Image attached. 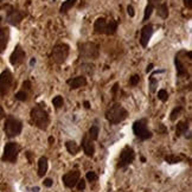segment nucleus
I'll list each match as a JSON object with an SVG mask.
<instances>
[{
    "label": "nucleus",
    "instance_id": "f257e3e1",
    "mask_svg": "<svg viewBox=\"0 0 192 192\" xmlns=\"http://www.w3.org/2000/svg\"><path fill=\"white\" fill-rule=\"evenodd\" d=\"M31 121L36 127H38L42 131H46L48 127L50 125V116L48 114V112L43 108L42 106H36L31 110Z\"/></svg>",
    "mask_w": 192,
    "mask_h": 192
},
{
    "label": "nucleus",
    "instance_id": "f03ea898",
    "mask_svg": "<svg viewBox=\"0 0 192 192\" xmlns=\"http://www.w3.org/2000/svg\"><path fill=\"white\" fill-rule=\"evenodd\" d=\"M128 116V112L121 104H114L106 112V119L110 125H119L120 122L125 121Z\"/></svg>",
    "mask_w": 192,
    "mask_h": 192
},
{
    "label": "nucleus",
    "instance_id": "7ed1b4c3",
    "mask_svg": "<svg viewBox=\"0 0 192 192\" xmlns=\"http://www.w3.org/2000/svg\"><path fill=\"white\" fill-rule=\"evenodd\" d=\"M133 133L136 138H139L140 140L145 141L152 138V132L147 127V120L146 119H140L136 120L133 123Z\"/></svg>",
    "mask_w": 192,
    "mask_h": 192
},
{
    "label": "nucleus",
    "instance_id": "20e7f679",
    "mask_svg": "<svg viewBox=\"0 0 192 192\" xmlns=\"http://www.w3.org/2000/svg\"><path fill=\"white\" fill-rule=\"evenodd\" d=\"M78 52H80V56L82 58L85 59H96L99 57V46L94 43H82L78 45Z\"/></svg>",
    "mask_w": 192,
    "mask_h": 192
},
{
    "label": "nucleus",
    "instance_id": "39448f33",
    "mask_svg": "<svg viewBox=\"0 0 192 192\" xmlns=\"http://www.w3.org/2000/svg\"><path fill=\"white\" fill-rule=\"evenodd\" d=\"M69 56V45L61 43L57 44L56 46H53L52 52H51V59L56 63V64H62L67 61Z\"/></svg>",
    "mask_w": 192,
    "mask_h": 192
},
{
    "label": "nucleus",
    "instance_id": "423d86ee",
    "mask_svg": "<svg viewBox=\"0 0 192 192\" xmlns=\"http://www.w3.org/2000/svg\"><path fill=\"white\" fill-rule=\"evenodd\" d=\"M5 133L9 138H14L22 133L23 131V123L22 121H19L18 119L13 116L7 117L6 122H5Z\"/></svg>",
    "mask_w": 192,
    "mask_h": 192
},
{
    "label": "nucleus",
    "instance_id": "0eeeda50",
    "mask_svg": "<svg viewBox=\"0 0 192 192\" xmlns=\"http://www.w3.org/2000/svg\"><path fill=\"white\" fill-rule=\"evenodd\" d=\"M18 153H19V145L17 142H7L4 148V154L1 157V160L14 164L17 161Z\"/></svg>",
    "mask_w": 192,
    "mask_h": 192
},
{
    "label": "nucleus",
    "instance_id": "6e6552de",
    "mask_svg": "<svg viewBox=\"0 0 192 192\" xmlns=\"http://www.w3.org/2000/svg\"><path fill=\"white\" fill-rule=\"evenodd\" d=\"M135 159V152L132 147L126 146L123 150L121 151L120 157H119V163H117V168H125L129 166Z\"/></svg>",
    "mask_w": 192,
    "mask_h": 192
},
{
    "label": "nucleus",
    "instance_id": "1a4fd4ad",
    "mask_svg": "<svg viewBox=\"0 0 192 192\" xmlns=\"http://www.w3.org/2000/svg\"><path fill=\"white\" fill-rule=\"evenodd\" d=\"M13 76L10 70H4L0 75V95H6L12 87Z\"/></svg>",
    "mask_w": 192,
    "mask_h": 192
},
{
    "label": "nucleus",
    "instance_id": "9d476101",
    "mask_svg": "<svg viewBox=\"0 0 192 192\" xmlns=\"http://www.w3.org/2000/svg\"><path fill=\"white\" fill-rule=\"evenodd\" d=\"M80 178H81L80 171H70V172H68V173H65V174L63 175L62 180H63V184H64L67 187L72 189V187L76 186V184L78 183Z\"/></svg>",
    "mask_w": 192,
    "mask_h": 192
},
{
    "label": "nucleus",
    "instance_id": "9b49d317",
    "mask_svg": "<svg viewBox=\"0 0 192 192\" xmlns=\"http://www.w3.org/2000/svg\"><path fill=\"white\" fill-rule=\"evenodd\" d=\"M25 59V51L22 49L20 45H17L16 49L10 56V63L12 65H20Z\"/></svg>",
    "mask_w": 192,
    "mask_h": 192
},
{
    "label": "nucleus",
    "instance_id": "f8f14e48",
    "mask_svg": "<svg viewBox=\"0 0 192 192\" xmlns=\"http://www.w3.org/2000/svg\"><path fill=\"white\" fill-rule=\"evenodd\" d=\"M153 32H154V30H153V26L151 25V24H148V25H145L141 29V34H140V44H141L142 48H146V46L148 45L151 38H152V36H153Z\"/></svg>",
    "mask_w": 192,
    "mask_h": 192
},
{
    "label": "nucleus",
    "instance_id": "ddd939ff",
    "mask_svg": "<svg viewBox=\"0 0 192 192\" xmlns=\"http://www.w3.org/2000/svg\"><path fill=\"white\" fill-rule=\"evenodd\" d=\"M82 148H83V152L88 155V157H94L95 154V146H94V142L92 140L89 139L88 134H84L83 138H82Z\"/></svg>",
    "mask_w": 192,
    "mask_h": 192
},
{
    "label": "nucleus",
    "instance_id": "4468645a",
    "mask_svg": "<svg viewBox=\"0 0 192 192\" xmlns=\"http://www.w3.org/2000/svg\"><path fill=\"white\" fill-rule=\"evenodd\" d=\"M23 18H24V14H23L20 11L13 10V11H11L9 14H7L6 20H7V23H9L10 25L17 26L20 24V22L23 20Z\"/></svg>",
    "mask_w": 192,
    "mask_h": 192
},
{
    "label": "nucleus",
    "instance_id": "2eb2a0df",
    "mask_svg": "<svg viewBox=\"0 0 192 192\" xmlns=\"http://www.w3.org/2000/svg\"><path fill=\"white\" fill-rule=\"evenodd\" d=\"M68 83L70 85V89H77V88L84 87L87 84V80H85L84 76H77V77H74V78L69 80Z\"/></svg>",
    "mask_w": 192,
    "mask_h": 192
},
{
    "label": "nucleus",
    "instance_id": "dca6fc26",
    "mask_svg": "<svg viewBox=\"0 0 192 192\" xmlns=\"http://www.w3.org/2000/svg\"><path fill=\"white\" fill-rule=\"evenodd\" d=\"M48 168H49V161L46 157H41L38 160V175L43 178L44 175L46 174L48 172Z\"/></svg>",
    "mask_w": 192,
    "mask_h": 192
},
{
    "label": "nucleus",
    "instance_id": "f3484780",
    "mask_svg": "<svg viewBox=\"0 0 192 192\" xmlns=\"http://www.w3.org/2000/svg\"><path fill=\"white\" fill-rule=\"evenodd\" d=\"M107 27V20L104 18H97L94 23V31L96 33H104Z\"/></svg>",
    "mask_w": 192,
    "mask_h": 192
},
{
    "label": "nucleus",
    "instance_id": "a211bd4d",
    "mask_svg": "<svg viewBox=\"0 0 192 192\" xmlns=\"http://www.w3.org/2000/svg\"><path fill=\"white\" fill-rule=\"evenodd\" d=\"M9 29H6V27L0 29V52L5 50L7 42H9Z\"/></svg>",
    "mask_w": 192,
    "mask_h": 192
},
{
    "label": "nucleus",
    "instance_id": "6ab92c4d",
    "mask_svg": "<svg viewBox=\"0 0 192 192\" xmlns=\"http://www.w3.org/2000/svg\"><path fill=\"white\" fill-rule=\"evenodd\" d=\"M174 63H175V69H177V74H178L179 77H184V76L187 75L186 68H185V65H184V63L182 62V59H180L179 56H175Z\"/></svg>",
    "mask_w": 192,
    "mask_h": 192
},
{
    "label": "nucleus",
    "instance_id": "aec40b11",
    "mask_svg": "<svg viewBox=\"0 0 192 192\" xmlns=\"http://www.w3.org/2000/svg\"><path fill=\"white\" fill-rule=\"evenodd\" d=\"M187 131H189V122L187 121H180L177 123V127H175V135L177 136H182L183 134H186Z\"/></svg>",
    "mask_w": 192,
    "mask_h": 192
},
{
    "label": "nucleus",
    "instance_id": "412c9836",
    "mask_svg": "<svg viewBox=\"0 0 192 192\" xmlns=\"http://www.w3.org/2000/svg\"><path fill=\"white\" fill-rule=\"evenodd\" d=\"M117 30V23L114 20V19H110L109 22H107V27H106V32L104 33L108 34V36H112L116 32Z\"/></svg>",
    "mask_w": 192,
    "mask_h": 192
},
{
    "label": "nucleus",
    "instance_id": "4be33fe9",
    "mask_svg": "<svg viewBox=\"0 0 192 192\" xmlns=\"http://www.w3.org/2000/svg\"><path fill=\"white\" fill-rule=\"evenodd\" d=\"M65 147H67V151L70 153V154H72V155H75V154H77L78 152H80V146L76 143L75 141H67V143H65Z\"/></svg>",
    "mask_w": 192,
    "mask_h": 192
},
{
    "label": "nucleus",
    "instance_id": "5701e85b",
    "mask_svg": "<svg viewBox=\"0 0 192 192\" xmlns=\"http://www.w3.org/2000/svg\"><path fill=\"white\" fill-rule=\"evenodd\" d=\"M76 1L77 0H65V1H63L62 6H61V10H59L61 13H67L68 11H70V10L75 6Z\"/></svg>",
    "mask_w": 192,
    "mask_h": 192
},
{
    "label": "nucleus",
    "instance_id": "b1692460",
    "mask_svg": "<svg viewBox=\"0 0 192 192\" xmlns=\"http://www.w3.org/2000/svg\"><path fill=\"white\" fill-rule=\"evenodd\" d=\"M157 12H158V16L161 18H167L168 16V7H167V4L165 2H161V4H159L158 6H157Z\"/></svg>",
    "mask_w": 192,
    "mask_h": 192
},
{
    "label": "nucleus",
    "instance_id": "393cba45",
    "mask_svg": "<svg viewBox=\"0 0 192 192\" xmlns=\"http://www.w3.org/2000/svg\"><path fill=\"white\" fill-rule=\"evenodd\" d=\"M99 134H100V128H99V126L95 125L90 127V129H89V132H88V136H89L90 140L95 141V140L99 139Z\"/></svg>",
    "mask_w": 192,
    "mask_h": 192
},
{
    "label": "nucleus",
    "instance_id": "a878e982",
    "mask_svg": "<svg viewBox=\"0 0 192 192\" xmlns=\"http://www.w3.org/2000/svg\"><path fill=\"white\" fill-rule=\"evenodd\" d=\"M165 161L168 163V164H178L182 161V158L178 157V155H174V154H168L165 157Z\"/></svg>",
    "mask_w": 192,
    "mask_h": 192
},
{
    "label": "nucleus",
    "instance_id": "bb28decb",
    "mask_svg": "<svg viewBox=\"0 0 192 192\" xmlns=\"http://www.w3.org/2000/svg\"><path fill=\"white\" fill-rule=\"evenodd\" d=\"M94 65H92V63H82L81 64V67H80V69L82 70V71H85L88 75H92V71H94Z\"/></svg>",
    "mask_w": 192,
    "mask_h": 192
},
{
    "label": "nucleus",
    "instance_id": "cd10ccee",
    "mask_svg": "<svg viewBox=\"0 0 192 192\" xmlns=\"http://www.w3.org/2000/svg\"><path fill=\"white\" fill-rule=\"evenodd\" d=\"M182 112H183V107H182V106L175 107V108L172 110V113H171L170 120H171V121H175V120H177V117L180 115V113H182Z\"/></svg>",
    "mask_w": 192,
    "mask_h": 192
},
{
    "label": "nucleus",
    "instance_id": "c85d7f7f",
    "mask_svg": "<svg viewBox=\"0 0 192 192\" xmlns=\"http://www.w3.org/2000/svg\"><path fill=\"white\" fill-rule=\"evenodd\" d=\"M153 10H154V7L152 6V5H147V7L145 9V13H143V18H142V22H147L148 19H150V17L152 16V12H153Z\"/></svg>",
    "mask_w": 192,
    "mask_h": 192
},
{
    "label": "nucleus",
    "instance_id": "c756f323",
    "mask_svg": "<svg viewBox=\"0 0 192 192\" xmlns=\"http://www.w3.org/2000/svg\"><path fill=\"white\" fill-rule=\"evenodd\" d=\"M52 104L55 106V108H62L63 107V104H64V100H63V97L62 96H56V97H53V100H52Z\"/></svg>",
    "mask_w": 192,
    "mask_h": 192
},
{
    "label": "nucleus",
    "instance_id": "7c9ffc66",
    "mask_svg": "<svg viewBox=\"0 0 192 192\" xmlns=\"http://www.w3.org/2000/svg\"><path fill=\"white\" fill-rule=\"evenodd\" d=\"M157 87H158V80L154 78V76H151L150 77V90L151 92H155L157 90Z\"/></svg>",
    "mask_w": 192,
    "mask_h": 192
},
{
    "label": "nucleus",
    "instance_id": "2f4dec72",
    "mask_svg": "<svg viewBox=\"0 0 192 192\" xmlns=\"http://www.w3.org/2000/svg\"><path fill=\"white\" fill-rule=\"evenodd\" d=\"M16 99L19 101H26L29 99V94L26 90H20V92H18L16 94Z\"/></svg>",
    "mask_w": 192,
    "mask_h": 192
},
{
    "label": "nucleus",
    "instance_id": "473e14b6",
    "mask_svg": "<svg viewBox=\"0 0 192 192\" xmlns=\"http://www.w3.org/2000/svg\"><path fill=\"white\" fill-rule=\"evenodd\" d=\"M158 99L163 102H166L167 99H168V92L165 89H160L158 92Z\"/></svg>",
    "mask_w": 192,
    "mask_h": 192
},
{
    "label": "nucleus",
    "instance_id": "72a5a7b5",
    "mask_svg": "<svg viewBox=\"0 0 192 192\" xmlns=\"http://www.w3.org/2000/svg\"><path fill=\"white\" fill-rule=\"evenodd\" d=\"M85 178H87V180L88 182H96L97 180V174L95 173V172H92V171H90V172H88L87 173V175H85Z\"/></svg>",
    "mask_w": 192,
    "mask_h": 192
},
{
    "label": "nucleus",
    "instance_id": "f704fd0d",
    "mask_svg": "<svg viewBox=\"0 0 192 192\" xmlns=\"http://www.w3.org/2000/svg\"><path fill=\"white\" fill-rule=\"evenodd\" d=\"M140 82V76L139 75H133L131 78H129V84L132 85V87H135V85H138Z\"/></svg>",
    "mask_w": 192,
    "mask_h": 192
},
{
    "label": "nucleus",
    "instance_id": "c9c22d12",
    "mask_svg": "<svg viewBox=\"0 0 192 192\" xmlns=\"http://www.w3.org/2000/svg\"><path fill=\"white\" fill-rule=\"evenodd\" d=\"M76 187H77V190H78V191H83L84 189H85V182H84L83 179H82V180L80 179V180H78V183L76 184Z\"/></svg>",
    "mask_w": 192,
    "mask_h": 192
},
{
    "label": "nucleus",
    "instance_id": "e433bc0d",
    "mask_svg": "<svg viewBox=\"0 0 192 192\" xmlns=\"http://www.w3.org/2000/svg\"><path fill=\"white\" fill-rule=\"evenodd\" d=\"M127 13H128V16L129 17L133 18L134 16H135V12H134V7L132 6V5H128L127 6Z\"/></svg>",
    "mask_w": 192,
    "mask_h": 192
},
{
    "label": "nucleus",
    "instance_id": "4c0bfd02",
    "mask_svg": "<svg viewBox=\"0 0 192 192\" xmlns=\"http://www.w3.org/2000/svg\"><path fill=\"white\" fill-rule=\"evenodd\" d=\"M43 184H44L45 187H51L53 185V182H52V179H50V178H46V179H44Z\"/></svg>",
    "mask_w": 192,
    "mask_h": 192
},
{
    "label": "nucleus",
    "instance_id": "58836bf2",
    "mask_svg": "<svg viewBox=\"0 0 192 192\" xmlns=\"http://www.w3.org/2000/svg\"><path fill=\"white\" fill-rule=\"evenodd\" d=\"M148 4L152 5L153 7H157L159 4H161V0H148Z\"/></svg>",
    "mask_w": 192,
    "mask_h": 192
},
{
    "label": "nucleus",
    "instance_id": "ea45409f",
    "mask_svg": "<svg viewBox=\"0 0 192 192\" xmlns=\"http://www.w3.org/2000/svg\"><path fill=\"white\" fill-rule=\"evenodd\" d=\"M23 87H24L23 90H26V92L30 90V89H31V82H30V81H25V82L23 83Z\"/></svg>",
    "mask_w": 192,
    "mask_h": 192
},
{
    "label": "nucleus",
    "instance_id": "a19ab883",
    "mask_svg": "<svg viewBox=\"0 0 192 192\" xmlns=\"http://www.w3.org/2000/svg\"><path fill=\"white\" fill-rule=\"evenodd\" d=\"M184 5L187 7V9H192V0H184Z\"/></svg>",
    "mask_w": 192,
    "mask_h": 192
},
{
    "label": "nucleus",
    "instance_id": "79ce46f5",
    "mask_svg": "<svg viewBox=\"0 0 192 192\" xmlns=\"http://www.w3.org/2000/svg\"><path fill=\"white\" fill-rule=\"evenodd\" d=\"M153 68H154V64H152V63H151V64H148V65H147V68H146V72H151V71L153 70Z\"/></svg>",
    "mask_w": 192,
    "mask_h": 192
},
{
    "label": "nucleus",
    "instance_id": "37998d69",
    "mask_svg": "<svg viewBox=\"0 0 192 192\" xmlns=\"http://www.w3.org/2000/svg\"><path fill=\"white\" fill-rule=\"evenodd\" d=\"M163 72H165V70H164V69H161V70H155V71H154V72H153V74H152L151 76L158 75V74H163Z\"/></svg>",
    "mask_w": 192,
    "mask_h": 192
},
{
    "label": "nucleus",
    "instance_id": "c03bdc74",
    "mask_svg": "<svg viewBox=\"0 0 192 192\" xmlns=\"http://www.w3.org/2000/svg\"><path fill=\"white\" fill-rule=\"evenodd\" d=\"M34 64H36V58L33 57V58H31V61H30V67L32 68L34 65Z\"/></svg>",
    "mask_w": 192,
    "mask_h": 192
},
{
    "label": "nucleus",
    "instance_id": "a18cd8bd",
    "mask_svg": "<svg viewBox=\"0 0 192 192\" xmlns=\"http://www.w3.org/2000/svg\"><path fill=\"white\" fill-rule=\"evenodd\" d=\"M5 116V113H4V109L1 108V107H0V120H1V119H2V117Z\"/></svg>",
    "mask_w": 192,
    "mask_h": 192
},
{
    "label": "nucleus",
    "instance_id": "49530a36",
    "mask_svg": "<svg viewBox=\"0 0 192 192\" xmlns=\"http://www.w3.org/2000/svg\"><path fill=\"white\" fill-rule=\"evenodd\" d=\"M84 107H85L87 109L90 108V104H89V102H88V101H85V102H84Z\"/></svg>",
    "mask_w": 192,
    "mask_h": 192
},
{
    "label": "nucleus",
    "instance_id": "de8ad7c7",
    "mask_svg": "<svg viewBox=\"0 0 192 192\" xmlns=\"http://www.w3.org/2000/svg\"><path fill=\"white\" fill-rule=\"evenodd\" d=\"M31 191L32 192H39V187H37V186H36V187H32V189H31Z\"/></svg>",
    "mask_w": 192,
    "mask_h": 192
},
{
    "label": "nucleus",
    "instance_id": "09e8293b",
    "mask_svg": "<svg viewBox=\"0 0 192 192\" xmlns=\"http://www.w3.org/2000/svg\"><path fill=\"white\" fill-rule=\"evenodd\" d=\"M117 87H119V85H117V83H116V84H115V85H114V88H113V92H114V94L116 92V90H117Z\"/></svg>",
    "mask_w": 192,
    "mask_h": 192
},
{
    "label": "nucleus",
    "instance_id": "8fccbe9b",
    "mask_svg": "<svg viewBox=\"0 0 192 192\" xmlns=\"http://www.w3.org/2000/svg\"><path fill=\"white\" fill-rule=\"evenodd\" d=\"M52 141H55V139H53L52 136H50V138H49V142H52Z\"/></svg>",
    "mask_w": 192,
    "mask_h": 192
},
{
    "label": "nucleus",
    "instance_id": "3c124183",
    "mask_svg": "<svg viewBox=\"0 0 192 192\" xmlns=\"http://www.w3.org/2000/svg\"><path fill=\"white\" fill-rule=\"evenodd\" d=\"M1 1H2V0H0V2H1Z\"/></svg>",
    "mask_w": 192,
    "mask_h": 192
}]
</instances>
